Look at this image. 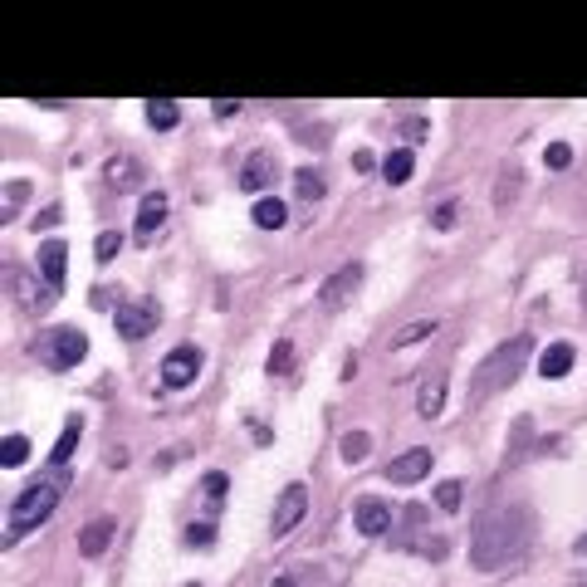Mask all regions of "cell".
<instances>
[{"label": "cell", "instance_id": "cell-1", "mask_svg": "<svg viewBox=\"0 0 587 587\" xmlns=\"http://www.w3.org/2000/svg\"><path fill=\"white\" fill-rule=\"evenodd\" d=\"M529 549V514L523 509H499L485 519V529L475 533V563L480 568H505L509 558Z\"/></svg>", "mask_w": 587, "mask_h": 587}, {"label": "cell", "instance_id": "cell-2", "mask_svg": "<svg viewBox=\"0 0 587 587\" xmlns=\"http://www.w3.org/2000/svg\"><path fill=\"white\" fill-rule=\"evenodd\" d=\"M529 348H533L529 333H519L514 343H499V348L489 353L485 362H480V377L470 382V402H485V396H495V392H499V387H509L514 377H519L523 358H529Z\"/></svg>", "mask_w": 587, "mask_h": 587}, {"label": "cell", "instance_id": "cell-3", "mask_svg": "<svg viewBox=\"0 0 587 587\" xmlns=\"http://www.w3.org/2000/svg\"><path fill=\"white\" fill-rule=\"evenodd\" d=\"M55 509H59V485L39 480V485L20 489V499L10 505V533H30V529H39V523H45Z\"/></svg>", "mask_w": 587, "mask_h": 587}, {"label": "cell", "instance_id": "cell-4", "mask_svg": "<svg viewBox=\"0 0 587 587\" xmlns=\"http://www.w3.org/2000/svg\"><path fill=\"white\" fill-rule=\"evenodd\" d=\"M83 353H89V338H83L79 328H49L45 338L35 343V358L45 362L49 372H69V367H79Z\"/></svg>", "mask_w": 587, "mask_h": 587}, {"label": "cell", "instance_id": "cell-5", "mask_svg": "<svg viewBox=\"0 0 587 587\" xmlns=\"http://www.w3.org/2000/svg\"><path fill=\"white\" fill-rule=\"evenodd\" d=\"M358 289H362V265H343V269H333V275L319 285V303L328 313H338V309H348L353 303V294Z\"/></svg>", "mask_w": 587, "mask_h": 587}, {"label": "cell", "instance_id": "cell-6", "mask_svg": "<svg viewBox=\"0 0 587 587\" xmlns=\"http://www.w3.org/2000/svg\"><path fill=\"white\" fill-rule=\"evenodd\" d=\"M196 372H201V348H191V343H182V348H172L162 358V387H172V392L191 387Z\"/></svg>", "mask_w": 587, "mask_h": 587}, {"label": "cell", "instance_id": "cell-7", "mask_svg": "<svg viewBox=\"0 0 587 587\" xmlns=\"http://www.w3.org/2000/svg\"><path fill=\"white\" fill-rule=\"evenodd\" d=\"M113 328L132 343L147 338V333L157 328V303H118V309H113Z\"/></svg>", "mask_w": 587, "mask_h": 587}, {"label": "cell", "instance_id": "cell-8", "mask_svg": "<svg viewBox=\"0 0 587 587\" xmlns=\"http://www.w3.org/2000/svg\"><path fill=\"white\" fill-rule=\"evenodd\" d=\"M275 172H279V157L269 152V147H259V152H250V157H245V166H240V191L259 196L269 182H275Z\"/></svg>", "mask_w": 587, "mask_h": 587}, {"label": "cell", "instance_id": "cell-9", "mask_svg": "<svg viewBox=\"0 0 587 587\" xmlns=\"http://www.w3.org/2000/svg\"><path fill=\"white\" fill-rule=\"evenodd\" d=\"M431 475V450L426 446H412L406 455H396L392 465H387V480L392 485H416V480H426Z\"/></svg>", "mask_w": 587, "mask_h": 587}, {"label": "cell", "instance_id": "cell-10", "mask_svg": "<svg viewBox=\"0 0 587 587\" xmlns=\"http://www.w3.org/2000/svg\"><path fill=\"white\" fill-rule=\"evenodd\" d=\"M113 539H118V519L98 514V519H89V523L79 529V553H83V558H103Z\"/></svg>", "mask_w": 587, "mask_h": 587}, {"label": "cell", "instance_id": "cell-11", "mask_svg": "<svg viewBox=\"0 0 587 587\" xmlns=\"http://www.w3.org/2000/svg\"><path fill=\"white\" fill-rule=\"evenodd\" d=\"M303 509H309V489H303V485H285V495H279V505H275V519H269L275 539H279V533H289L294 523L303 519Z\"/></svg>", "mask_w": 587, "mask_h": 587}, {"label": "cell", "instance_id": "cell-12", "mask_svg": "<svg viewBox=\"0 0 587 587\" xmlns=\"http://www.w3.org/2000/svg\"><path fill=\"white\" fill-rule=\"evenodd\" d=\"M353 523H358V533H367V539H382V533L392 529V505H382V499H358Z\"/></svg>", "mask_w": 587, "mask_h": 587}, {"label": "cell", "instance_id": "cell-13", "mask_svg": "<svg viewBox=\"0 0 587 587\" xmlns=\"http://www.w3.org/2000/svg\"><path fill=\"white\" fill-rule=\"evenodd\" d=\"M166 206H172V201H166V191H147L142 196V206H138V240H142V245L166 225Z\"/></svg>", "mask_w": 587, "mask_h": 587}, {"label": "cell", "instance_id": "cell-14", "mask_svg": "<svg viewBox=\"0 0 587 587\" xmlns=\"http://www.w3.org/2000/svg\"><path fill=\"white\" fill-rule=\"evenodd\" d=\"M64 265H69V245L64 240H45L39 245V275L49 289H64Z\"/></svg>", "mask_w": 587, "mask_h": 587}, {"label": "cell", "instance_id": "cell-15", "mask_svg": "<svg viewBox=\"0 0 587 587\" xmlns=\"http://www.w3.org/2000/svg\"><path fill=\"white\" fill-rule=\"evenodd\" d=\"M573 362H578V348L573 343H549L539 358V377H549V382H558V377L573 372Z\"/></svg>", "mask_w": 587, "mask_h": 587}, {"label": "cell", "instance_id": "cell-16", "mask_svg": "<svg viewBox=\"0 0 587 587\" xmlns=\"http://www.w3.org/2000/svg\"><path fill=\"white\" fill-rule=\"evenodd\" d=\"M446 412V377H431V382L421 387V396H416V416H426V421H436V416Z\"/></svg>", "mask_w": 587, "mask_h": 587}, {"label": "cell", "instance_id": "cell-17", "mask_svg": "<svg viewBox=\"0 0 587 587\" xmlns=\"http://www.w3.org/2000/svg\"><path fill=\"white\" fill-rule=\"evenodd\" d=\"M250 216H255L259 230H285V225H289V211H285V201H279V196H259Z\"/></svg>", "mask_w": 587, "mask_h": 587}, {"label": "cell", "instance_id": "cell-18", "mask_svg": "<svg viewBox=\"0 0 587 587\" xmlns=\"http://www.w3.org/2000/svg\"><path fill=\"white\" fill-rule=\"evenodd\" d=\"M412 172H416V152H412V147H396V152H387V162H382V176H387L392 186L412 182Z\"/></svg>", "mask_w": 587, "mask_h": 587}, {"label": "cell", "instance_id": "cell-19", "mask_svg": "<svg viewBox=\"0 0 587 587\" xmlns=\"http://www.w3.org/2000/svg\"><path fill=\"white\" fill-rule=\"evenodd\" d=\"M147 123H152L157 132H172L176 123H182V108H176L172 98H147Z\"/></svg>", "mask_w": 587, "mask_h": 587}, {"label": "cell", "instance_id": "cell-20", "mask_svg": "<svg viewBox=\"0 0 587 587\" xmlns=\"http://www.w3.org/2000/svg\"><path fill=\"white\" fill-rule=\"evenodd\" d=\"M138 176H142L138 157H113V162H108V186H118V191L138 186Z\"/></svg>", "mask_w": 587, "mask_h": 587}, {"label": "cell", "instance_id": "cell-21", "mask_svg": "<svg viewBox=\"0 0 587 587\" xmlns=\"http://www.w3.org/2000/svg\"><path fill=\"white\" fill-rule=\"evenodd\" d=\"M79 436H83V421H79V416H69L64 431H59V440H55V450H49V460H55V465H64V460L73 455V446H79Z\"/></svg>", "mask_w": 587, "mask_h": 587}, {"label": "cell", "instance_id": "cell-22", "mask_svg": "<svg viewBox=\"0 0 587 587\" xmlns=\"http://www.w3.org/2000/svg\"><path fill=\"white\" fill-rule=\"evenodd\" d=\"M431 333H436V319L406 323V328H402V333H396V338H392V348H396V353H402V348H416V343H426V338H431Z\"/></svg>", "mask_w": 587, "mask_h": 587}, {"label": "cell", "instance_id": "cell-23", "mask_svg": "<svg viewBox=\"0 0 587 587\" xmlns=\"http://www.w3.org/2000/svg\"><path fill=\"white\" fill-rule=\"evenodd\" d=\"M25 460H30V440L25 436H5L0 440V465L15 470V465H25Z\"/></svg>", "mask_w": 587, "mask_h": 587}, {"label": "cell", "instance_id": "cell-24", "mask_svg": "<svg viewBox=\"0 0 587 587\" xmlns=\"http://www.w3.org/2000/svg\"><path fill=\"white\" fill-rule=\"evenodd\" d=\"M265 367H269L275 377H289V372H294V343L279 338L275 348H269V362H265Z\"/></svg>", "mask_w": 587, "mask_h": 587}, {"label": "cell", "instance_id": "cell-25", "mask_svg": "<svg viewBox=\"0 0 587 587\" xmlns=\"http://www.w3.org/2000/svg\"><path fill=\"white\" fill-rule=\"evenodd\" d=\"M294 186H299L303 201H319V196H323V176L313 172V166H299V172H294Z\"/></svg>", "mask_w": 587, "mask_h": 587}, {"label": "cell", "instance_id": "cell-26", "mask_svg": "<svg viewBox=\"0 0 587 587\" xmlns=\"http://www.w3.org/2000/svg\"><path fill=\"white\" fill-rule=\"evenodd\" d=\"M367 446H372V436H367V431H348V436H343V460H348V465H362Z\"/></svg>", "mask_w": 587, "mask_h": 587}, {"label": "cell", "instance_id": "cell-27", "mask_svg": "<svg viewBox=\"0 0 587 587\" xmlns=\"http://www.w3.org/2000/svg\"><path fill=\"white\" fill-rule=\"evenodd\" d=\"M118 250H123V235H118V230H103V235L93 240V259H98V265L118 259Z\"/></svg>", "mask_w": 587, "mask_h": 587}, {"label": "cell", "instance_id": "cell-28", "mask_svg": "<svg viewBox=\"0 0 587 587\" xmlns=\"http://www.w3.org/2000/svg\"><path fill=\"white\" fill-rule=\"evenodd\" d=\"M460 489H465L460 480H440V485H436V505L446 509V514H455V509H460V499H465Z\"/></svg>", "mask_w": 587, "mask_h": 587}, {"label": "cell", "instance_id": "cell-29", "mask_svg": "<svg viewBox=\"0 0 587 587\" xmlns=\"http://www.w3.org/2000/svg\"><path fill=\"white\" fill-rule=\"evenodd\" d=\"M225 489H230V480L220 475V470H206V475H201V495L211 499V505H220V499H225Z\"/></svg>", "mask_w": 587, "mask_h": 587}, {"label": "cell", "instance_id": "cell-30", "mask_svg": "<svg viewBox=\"0 0 587 587\" xmlns=\"http://www.w3.org/2000/svg\"><path fill=\"white\" fill-rule=\"evenodd\" d=\"M543 162H549L553 172H563V166L573 162V147L568 142H549V147H543Z\"/></svg>", "mask_w": 587, "mask_h": 587}, {"label": "cell", "instance_id": "cell-31", "mask_svg": "<svg viewBox=\"0 0 587 587\" xmlns=\"http://www.w3.org/2000/svg\"><path fill=\"white\" fill-rule=\"evenodd\" d=\"M186 543H191V549H211L216 543V523H191V529H186Z\"/></svg>", "mask_w": 587, "mask_h": 587}, {"label": "cell", "instance_id": "cell-32", "mask_svg": "<svg viewBox=\"0 0 587 587\" xmlns=\"http://www.w3.org/2000/svg\"><path fill=\"white\" fill-rule=\"evenodd\" d=\"M455 216H460L455 201H440L436 211H431V225H436V230H450V225H455Z\"/></svg>", "mask_w": 587, "mask_h": 587}, {"label": "cell", "instance_id": "cell-33", "mask_svg": "<svg viewBox=\"0 0 587 587\" xmlns=\"http://www.w3.org/2000/svg\"><path fill=\"white\" fill-rule=\"evenodd\" d=\"M402 132H406V142H426L431 123H426V118H406V123H402Z\"/></svg>", "mask_w": 587, "mask_h": 587}, {"label": "cell", "instance_id": "cell-34", "mask_svg": "<svg viewBox=\"0 0 587 587\" xmlns=\"http://www.w3.org/2000/svg\"><path fill=\"white\" fill-rule=\"evenodd\" d=\"M10 285L20 289V299H25V303H45V294H35V285H30L25 275H10Z\"/></svg>", "mask_w": 587, "mask_h": 587}, {"label": "cell", "instance_id": "cell-35", "mask_svg": "<svg viewBox=\"0 0 587 587\" xmlns=\"http://www.w3.org/2000/svg\"><path fill=\"white\" fill-rule=\"evenodd\" d=\"M59 220H64V211H59V206H45V211L35 216V230H49V225H59Z\"/></svg>", "mask_w": 587, "mask_h": 587}, {"label": "cell", "instance_id": "cell-36", "mask_svg": "<svg viewBox=\"0 0 587 587\" xmlns=\"http://www.w3.org/2000/svg\"><path fill=\"white\" fill-rule=\"evenodd\" d=\"M240 113V98H216V118L225 123V118H235Z\"/></svg>", "mask_w": 587, "mask_h": 587}, {"label": "cell", "instance_id": "cell-37", "mask_svg": "<svg viewBox=\"0 0 587 587\" xmlns=\"http://www.w3.org/2000/svg\"><path fill=\"white\" fill-rule=\"evenodd\" d=\"M353 166H358V172H372L377 157H372V152H353Z\"/></svg>", "mask_w": 587, "mask_h": 587}, {"label": "cell", "instance_id": "cell-38", "mask_svg": "<svg viewBox=\"0 0 587 587\" xmlns=\"http://www.w3.org/2000/svg\"><path fill=\"white\" fill-rule=\"evenodd\" d=\"M275 587H294V578H279V583H275Z\"/></svg>", "mask_w": 587, "mask_h": 587}]
</instances>
